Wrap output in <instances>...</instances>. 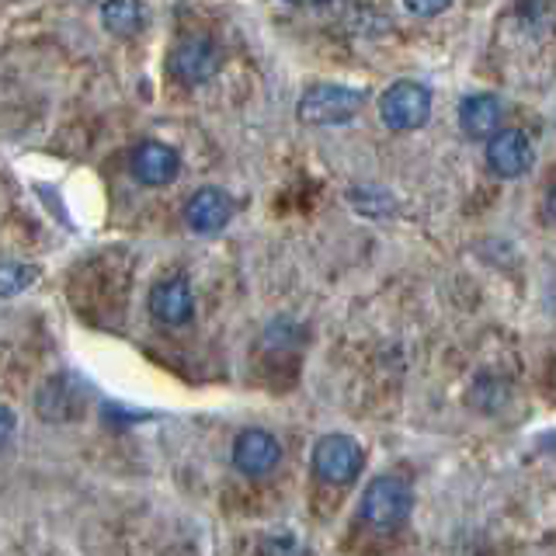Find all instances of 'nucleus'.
<instances>
[{"label": "nucleus", "instance_id": "5", "mask_svg": "<svg viewBox=\"0 0 556 556\" xmlns=\"http://www.w3.org/2000/svg\"><path fill=\"white\" fill-rule=\"evenodd\" d=\"M219 63H223L219 49L208 39H202V35H195V39H181L170 49L167 74L185 87H195V84L213 80L219 74Z\"/></svg>", "mask_w": 556, "mask_h": 556}, {"label": "nucleus", "instance_id": "9", "mask_svg": "<svg viewBox=\"0 0 556 556\" xmlns=\"http://www.w3.org/2000/svg\"><path fill=\"white\" fill-rule=\"evenodd\" d=\"M150 313H153V320H161L167 327L188 324L191 313H195V295H191V286L185 282L181 275L156 282L153 292H150Z\"/></svg>", "mask_w": 556, "mask_h": 556}, {"label": "nucleus", "instance_id": "1", "mask_svg": "<svg viewBox=\"0 0 556 556\" xmlns=\"http://www.w3.org/2000/svg\"><path fill=\"white\" fill-rule=\"evenodd\" d=\"M414 508V494L407 480L400 477H376L362 494V521L379 535H393L407 526Z\"/></svg>", "mask_w": 556, "mask_h": 556}, {"label": "nucleus", "instance_id": "18", "mask_svg": "<svg viewBox=\"0 0 556 556\" xmlns=\"http://www.w3.org/2000/svg\"><path fill=\"white\" fill-rule=\"evenodd\" d=\"M286 4H303L306 8V4H324V0H286Z\"/></svg>", "mask_w": 556, "mask_h": 556}, {"label": "nucleus", "instance_id": "14", "mask_svg": "<svg viewBox=\"0 0 556 556\" xmlns=\"http://www.w3.org/2000/svg\"><path fill=\"white\" fill-rule=\"evenodd\" d=\"M261 556H303L300 539L289 532H275L261 539Z\"/></svg>", "mask_w": 556, "mask_h": 556}, {"label": "nucleus", "instance_id": "7", "mask_svg": "<svg viewBox=\"0 0 556 556\" xmlns=\"http://www.w3.org/2000/svg\"><path fill=\"white\" fill-rule=\"evenodd\" d=\"M181 170V156L174 147L161 143V139H147V143H139L136 153H132V174L139 185L147 188H164L178 178Z\"/></svg>", "mask_w": 556, "mask_h": 556}, {"label": "nucleus", "instance_id": "16", "mask_svg": "<svg viewBox=\"0 0 556 556\" xmlns=\"http://www.w3.org/2000/svg\"><path fill=\"white\" fill-rule=\"evenodd\" d=\"M0 417H4V445H8V442H11V434H14V410L4 407V410H0Z\"/></svg>", "mask_w": 556, "mask_h": 556}, {"label": "nucleus", "instance_id": "17", "mask_svg": "<svg viewBox=\"0 0 556 556\" xmlns=\"http://www.w3.org/2000/svg\"><path fill=\"white\" fill-rule=\"evenodd\" d=\"M546 208H549V216L556 219V188L549 191V199H546Z\"/></svg>", "mask_w": 556, "mask_h": 556}, {"label": "nucleus", "instance_id": "12", "mask_svg": "<svg viewBox=\"0 0 556 556\" xmlns=\"http://www.w3.org/2000/svg\"><path fill=\"white\" fill-rule=\"evenodd\" d=\"M150 22V11L143 0H104L101 4V25L109 28L118 39H129V35L143 31Z\"/></svg>", "mask_w": 556, "mask_h": 556}, {"label": "nucleus", "instance_id": "3", "mask_svg": "<svg viewBox=\"0 0 556 556\" xmlns=\"http://www.w3.org/2000/svg\"><path fill=\"white\" fill-rule=\"evenodd\" d=\"M379 115L393 132L421 129L431 115V91L417 80H396L387 87V94L379 101Z\"/></svg>", "mask_w": 556, "mask_h": 556}, {"label": "nucleus", "instance_id": "15", "mask_svg": "<svg viewBox=\"0 0 556 556\" xmlns=\"http://www.w3.org/2000/svg\"><path fill=\"white\" fill-rule=\"evenodd\" d=\"M452 0H404V8L410 14H421V17H431V14H442Z\"/></svg>", "mask_w": 556, "mask_h": 556}, {"label": "nucleus", "instance_id": "4", "mask_svg": "<svg viewBox=\"0 0 556 556\" xmlns=\"http://www.w3.org/2000/svg\"><path fill=\"white\" fill-rule=\"evenodd\" d=\"M365 452L348 434H324L313 448V469L324 483H352L362 473Z\"/></svg>", "mask_w": 556, "mask_h": 556}, {"label": "nucleus", "instance_id": "11", "mask_svg": "<svg viewBox=\"0 0 556 556\" xmlns=\"http://www.w3.org/2000/svg\"><path fill=\"white\" fill-rule=\"evenodd\" d=\"M504 104L494 94H469L459 101V129L469 139H494L501 129Z\"/></svg>", "mask_w": 556, "mask_h": 556}, {"label": "nucleus", "instance_id": "8", "mask_svg": "<svg viewBox=\"0 0 556 556\" xmlns=\"http://www.w3.org/2000/svg\"><path fill=\"white\" fill-rule=\"evenodd\" d=\"M486 167L497 178H521L532 167V143L521 129H501L486 143Z\"/></svg>", "mask_w": 556, "mask_h": 556}, {"label": "nucleus", "instance_id": "13", "mask_svg": "<svg viewBox=\"0 0 556 556\" xmlns=\"http://www.w3.org/2000/svg\"><path fill=\"white\" fill-rule=\"evenodd\" d=\"M35 278H39V268L31 265H14V261H8L4 265V295L11 300V295H17L22 289H28Z\"/></svg>", "mask_w": 556, "mask_h": 556}, {"label": "nucleus", "instance_id": "10", "mask_svg": "<svg viewBox=\"0 0 556 556\" xmlns=\"http://www.w3.org/2000/svg\"><path fill=\"white\" fill-rule=\"evenodd\" d=\"M185 219L195 233H219L233 219V199L223 188H199L185 205Z\"/></svg>", "mask_w": 556, "mask_h": 556}, {"label": "nucleus", "instance_id": "6", "mask_svg": "<svg viewBox=\"0 0 556 556\" xmlns=\"http://www.w3.org/2000/svg\"><path fill=\"white\" fill-rule=\"evenodd\" d=\"M233 463H237L240 473L265 477L278 463H282V445H278V439L271 431L248 428V431H240L237 442H233Z\"/></svg>", "mask_w": 556, "mask_h": 556}, {"label": "nucleus", "instance_id": "2", "mask_svg": "<svg viewBox=\"0 0 556 556\" xmlns=\"http://www.w3.org/2000/svg\"><path fill=\"white\" fill-rule=\"evenodd\" d=\"M365 104L362 87H344V84H320L309 87V91L295 104V115L306 126H344L352 122Z\"/></svg>", "mask_w": 556, "mask_h": 556}]
</instances>
